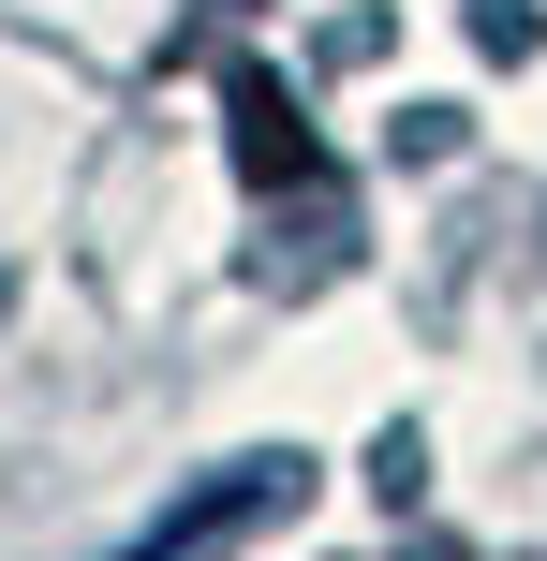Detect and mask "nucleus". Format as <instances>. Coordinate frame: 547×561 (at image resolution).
I'll list each match as a JSON object with an SVG mask.
<instances>
[{
    "instance_id": "1",
    "label": "nucleus",
    "mask_w": 547,
    "mask_h": 561,
    "mask_svg": "<svg viewBox=\"0 0 547 561\" xmlns=\"http://www.w3.org/2000/svg\"><path fill=\"white\" fill-rule=\"evenodd\" d=\"M296 503H311V458H296V444L282 458H223V473H193L118 561H223V547H252L266 517H296Z\"/></svg>"
}]
</instances>
